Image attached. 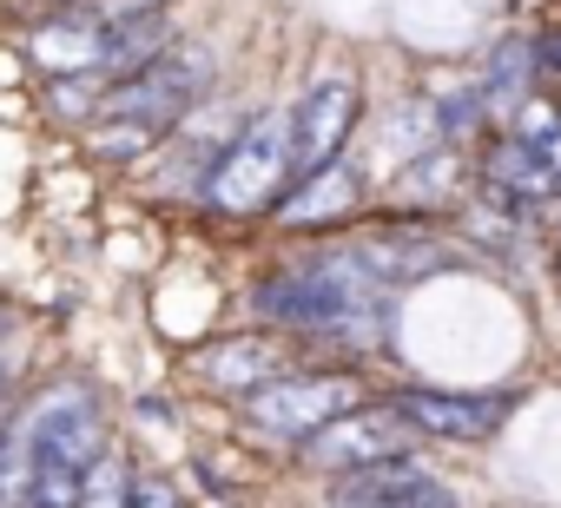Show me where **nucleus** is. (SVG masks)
Masks as SVG:
<instances>
[{"label": "nucleus", "instance_id": "14", "mask_svg": "<svg viewBox=\"0 0 561 508\" xmlns=\"http://www.w3.org/2000/svg\"><path fill=\"white\" fill-rule=\"evenodd\" d=\"M34 60L60 80V73H100V21L87 14H67V21H47L34 34Z\"/></svg>", "mask_w": 561, "mask_h": 508}, {"label": "nucleus", "instance_id": "17", "mask_svg": "<svg viewBox=\"0 0 561 508\" xmlns=\"http://www.w3.org/2000/svg\"><path fill=\"white\" fill-rule=\"evenodd\" d=\"M100 100H106V80H100V73H60V80L47 86V113L67 119V126H87V119L100 113Z\"/></svg>", "mask_w": 561, "mask_h": 508}, {"label": "nucleus", "instance_id": "10", "mask_svg": "<svg viewBox=\"0 0 561 508\" xmlns=\"http://www.w3.org/2000/svg\"><path fill=\"white\" fill-rule=\"evenodd\" d=\"M357 265L383 285V291H403V285H423V278H436V272H449L456 265V251L430 231V224H416V218H397V224H377V231H364L357 244Z\"/></svg>", "mask_w": 561, "mask_h": 508}, {"label": "nucleus", "instance_id": "4", "mask_svg": "<svg viewBox=\"0 0 561 508\" xmlns=\"http://www.w3.org/2000/svg\"><path fill=\"white\" fill-rule=\"evenodd\" d=\"M370 396L377 390L357 370H285V377H271L264 390L244 396V416L271 442H305L311 429H324L331 416H344V409H357Z\"/></svg>", "mask_w": 561, "mask_h": 508}, {"label": "nucleus", "instance_id": "3", "mask_svg": "<svg viewBox=\"0 0 561 508\" xmlns=\"http://www.w3.org/2000/svg\"><path fill=\"white\" fill-rule=\"evenodd\" d=\"M211 73H218V54L205 47V41H172L159 60H146L139 73H126V80H106V100H100V113H119V119H139V126H152L159 139L165 132H179L198 106H205V93H211Z\"/></svg>", "mask_w": 561, "mask_h": 508}, {"label": "nucleus", "instance_id": "8", "mask_svg": "<svg viewBox=\"0 0 561 508\" xmlns=\"http://www.w3.org/2000/svg\"><path fill=\"white\" fill-rule=\"evenodd\" d=\"M271 218L285 224V231H305V238L357 224V218H364V178H357V165L337 152V159L298 172V178L285 185V198L271 205Z\"/></svg>", "mask_w": 561, "mask_h": 508}, {"label": "nucleus", "instance_id": "5", "mask_svg": "<svg viewBox=\"0 0 561 508\" xmlns=\"http://www.w3.org/2000/svg\"><path fill=\"white\" fill-rule=\"evenodd\" d=\"M410 442H416V429H410L383 396H370V403L331 416L324 429H311V436L291 442V449H298V462H305L311 475H331V482H337V475L370 469V462H383V455H410Z\"/></svg>", "mask_w": 561, "mask_h": 508}, {"label": "nucleus", "instance_id": "9", "mask_svg": "<svg viewBox=\"0 0 561 508\" xmlns=\"http://www.w3.org/2000/svg\"><path fill=\"white\" fill-rule=\"evenodd\" d=\"M285 119H291V165H298V172H311V165L337 159V152L351 146L357 119H364L357 80H344V73L311 80V86H305V100H291V113H285Z\"/></svg>", "mask_w": 561, "mask_h": 508}, {"label": "nucleus", "instance_id": "6", "mask_svg": "<svg viewBox=\"0 0 561 508\" xmlns=\"http://www.w3.org/2000/svg\"><path fill=\"white\" fill-rule=\"evenodd\" d=\"M416 436H436V442H489V436H502V423L522 409V396L515 390H495V396H482V390H390L383 396Z\"/></svg>", "mask_w": 561, "mask_h": 508}, {"label": "nucleus", "instance_id": "20", "mask_svg": "<svg viewBox=\"0 0 561 508\" xmlns=\"http://www.w3.org/2000/svg\"><path fill=\"white\" fill-rule=\"evenodd\" d=\"M14 318L8 311H0V416H8V396H14Z\"/></svg>", "mask_w": 561, "mask_h": 508}, {"label": "nucleus", "instance_id": "11", "mask_svg": "<svg viewBox=\"0 0 561 508\" xmlns=\"http://www.w3.org/2000/svg\"><path fill=\"white\" fill-rule=\"evenodd\" d=\"M285 363H291V344L277 337V331H238V337L205 344L192 370H198V383H205V390L251 396V390H264L271 377H285Z\"/></svg>", "mask_w": 561, "mask_h": 508}, {"label": "nucleus", "instance_id": "16", "mask_svg": "<svg viewBox=\"0 0 561 508\" xmlns=\"http://www.w3.org/2000/svg\"><path fill=\"white\" fill-rule=\"evenodd\" d=\"M133 455L126 449H106L93 469H87V482H80V508H126V495H133Z\"/></svg>", "mask_w": 561, "mask_h": 508}, {"label": "nucleus", "instance_id": "18", "mask_svg": "<svg viewBox=\"0 0 561 508\" xmlns=\"http://www.w3.org/2000/svg\"><path fill=\"white\" fill-rule=\"evenodd\" d=\"M87 21H100V27H113V21H139V14H165V0H87L80 8Z\"/></svg>", "mask_w": 561, "mask_h": 508}, {"label": "nucleus", "instance_id": "2", "mask_svg": "<svg viewBox=\"0 0 561 508\" xmlns=\"http://www.w3.org/2000/svg\"><path fill=\"white\" fill-rule=\"evenodd\" d=\"M298 178L291 165V119L285 113H251L205 165V185L198 198L218 211V218H264L285 185Z\"/></svg>", "mask_w": 561, "mask_h": 508}, {"label": "nucleus", "instance_id": "13", "mask_svg": "<svg viewBox=\"0 0 561 508\" xmlns=\"http://www.w3.org/2000/svg\"><path fill=\"white\" fill-rule=\"evenodd\" d=\"M482 185L489 192H502V198H515V205H554V178H548V165L522 146V139H489L482 146Z\"/></svg>", "mask_w": 561, "mask_h": 508}, {"label": "nucleus", "instance_id": "19", "mask_svg": "<svg viewBox=\"0 0 561 508\" xmlns=\"http://www.w3.org/2000/svg\"><path fill=\"white\" fill-rule=\"evenodd\" d=\"M126 508H185V495H179L165 475H133V495H126Z\"/></svg>", "mask_w": 561, "mask_h": 508}, {"label": "nucleus", "instance_id": "21", "mask_svg": "<svg viewBox=\"0 0 561 508\" xmlns=\"http://www.w3.org/2000/svg\"><path fill=\"white\" fill-rule=\"evenodd\" d=\"M554 251H561V218H554Z\"/></svg>", "mask_w": 561, "mask_h": 508}, {"label": "nucleus", "instance_id": "12", "mask_svg": "<svg viewBox=\"0 0 561 508\" xmlns=\"http://www.w3.org/2000/svg\"><path fill=\"white\" fill-rule=\"evenodd\" d=\"M462 178H469L462 152H449V146H423V152L403 159V172H397L390 192H397V205L430 211V205H462Z\"/></svg>", "mask_w": 561, "mask_h": 508}, {"label": "nucleus", "instance_id": "1", "mask_svg": "<svg viewBox=\"0 0 561 508\" xmlns=\"http://www.w3.org/2000/svg\"><path fill=\"white\" fill-rule=\"evenodd\" d=\"M383 298H390V291L357 265L351 244H318L311 258H298V265H285V272H264L251 304H257V318H264L271 331L351 344V337H377Z\"/></svg>", "mask_w": 561, "mask_h": 508}, {"label": "nucleus", "instance_id": "7", "mask_svg": "<svg viewBox=\"0 0 561 508\" xmlns=\"http://www.w3.org/2000/svg\"><path fill=\"white\" fill-rule=\"evenodd\" d=\"M324 508H456V488L410 449V455H383L370 469L337 475Z\"/></svg>", "mask_w": 561, "mask_h": 508}, {"label": "nucleus", "instance_id": "15", "mask_svg": "<svg viewBox=\"0 0 561 508\" xmlns=\"http://www.w3.org/2000/svg\"><path fill=\"white\" fill-rule=\"evenodd\" d=\"M482 113H495V119H508L528 93H535V47H522V41H502L495 47V60L482 67Z\"/></svg>", "mask_w": 561, "mask_h": 508}, {"label": "nucleus", "instance_id": "22", "mask_svg": "<svg viewBox=\"0 0 561 508\" xmlns=\"http://www.w3.org/2000/svg\"><path fill=\"white\" fill-rule=\"evenodd\" d=\"M0 508H8V495H0Z\"/></svg>", "mask_w": 561, "mask_h": 508}]
</instances>
